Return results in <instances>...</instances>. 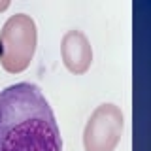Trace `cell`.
<instances>
[{
	"label": "cell",
	"instance_id": "1",
	"mask_svg": "<svg viewBox=\"0 0 151 151\" xmlns=\"http://www.w3.org/2000/svg\"><path fill=\"white\" fill-rule=\"evenodd\" d=\"M0 151H63L55 113L38 85L21 81L0 91Z\"/></svg>",
	"mask_w": 151,
	"mask_h": 151
}]
</instances>
